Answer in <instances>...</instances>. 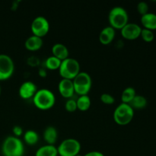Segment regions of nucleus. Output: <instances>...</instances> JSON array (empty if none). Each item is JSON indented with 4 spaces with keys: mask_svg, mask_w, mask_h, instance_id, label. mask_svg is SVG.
Instances as JSON below:
<instances>
[{
    "mask_svg": "<svg viewBox=\"0 0 156 156\" xmlns=\"http://www.w3.org/2000/svg\"><path fill=\"white\" fill-rule=\"evenodd\" d=\"M33 101L35 106L40 110L50 109L56 102V98L53 91L47 88L37 89L33 97Z\"/></svg>",
    "mask_w": 156,
    "mask_h": 156,
    "instance_id": "nucleus-1",
    "label": "nucleus"
},
{
    "mask_svg": "<svg viewBox=\"0 0 156 156\" xmlns=\"http://www.w3.org/2000/svg\"><path fill=\"white\" fill-rule=\"evenodd\" d=\"M2 152L4 156H22L24 145L18 137L9 136L3 141Z\"/></svg>",
    "mask_w": 156,
    "mask_h": 156,
    "instance_id": "nucleus-2",
    "label": "nucleus"
},
{
    "mask_svg": "<svg viewBox=\"0 0 156 156\" xmlns=\"http://www.w3.org/2000/svg\"><path fill=\"white\" fill-rule=\"evenodd\" d=\"M128 13L124 8L115 6L113 8L108 15L110 26L114 29H121L128 23Z\"/></svg>",
    "mask_w": 156,
    "mask_h": 156,
    "instance_id": "nucleus-3",
    "label": "nucleus"
},
{
    "mask_svg": "<svg viewBox=\"0 0 156 156\" xmlns=\"http://www.w3.org/2000/svg\"><path fill=\"white\" fill-rule=\"evenodd\" d=\"M59 72L62 79L73 80L80 73V64L77 59L68 57L61 62Z\"/></svg>",
    "mask_w": 156,
    "mask_h": 156,
    "instance_id": "nucleus-4",
    "label": "nucleus"
},
{
    "mask_svg": "<svg viewBox=\"0 0 156 156\" xmlns=\"http://www.w3.org/2000/svg\"><path fill=\"white\" fill-rule=\"evenodd\" d=\"M134 110L129 104L121 103L116 108L114 112V120L117 124L124 126L132 121Z\"/></svg>",
    "mask_w": 156,
    "mask_h": 156,
    "instance_id": "nucleus-5",
    "label": "nucleus"
},
{
    "mask_svg": "<svg viewBox=\"0 0 156 156\" xmlns=\"http://www.w3.org/2000/svg\"><path fill=\"white\" fill-rule=\"evenodd\" d=\"M75 92L79 95H86L91 88V78L88 73L85 72H80L73 79Z\"/></svg>",
    "mask_w": 156,
    "mask_h": 156,
    "instance_id": "nucleus-6",
    "label": "nucleus"
},
{
    "mask_svg": "<svg viewBox=\"0 0 156 156\" xmlns=\"http://www.w3.org/2000/svg\"><path fill=\"white\" fill-rule=\"evenodd\" d=\"M81 150V144L77 140L66 139L57 147L58 155L60 156H76Z\"/></svg>",
    "mask_w": 156,
    "mask_h": 156,
    "instance_id": "nucleus-7",
    "label": "nucleus"
},
{
    "mask_svg": "<svg viewBox=\"0 0 156 156\" xmlns=\"http://www.w3.org/2000/svg\"><path fill=\"white\" fill-rule=\"evenodd\" d=\"M30 29L33 35L42 38L47 34L50 30V24L45 17L37 16L33 20L30 24Z\"/></svg>",
    "mask_w": 156,
    "mask_h": 156,
    "instance_id": "nucleus-8",
    "label": "nucleus"
},
{
    "mask_svg": "<svg viewBox=\"0 0 156 156\" xmlns=\"http://www.w3.org/2000/svg\"><path fill=\"white\" fill-rule=\"evenodd\" d=\"M15 64L12 58L6 54H0V81L6 80L12 76Z\"/></svg>",
    "mask_w": 156,
    "mask_h": 156,
    "instance_id": "nucleus-9",
    "label": "nucleus"
},
{
    "mask_svg": "<svg viewBox=\"0 0 156 156\" xmlns=\"http://www.w3.org/2000/svg\"><path fill=\"white\" fill-rule=\"evenodd\" d=\"M142 27L136 23L128 22L123 28L120 29L121 34L125 39L135 40L140 37Z\"/></svg>",
    "mask_w": 156,
    "mask_h": 156,
    "instance_id": "nucleus-10",
    "label": "nucleus"
},
{
    "mask_svg": "<svg viewBox=\"0 0 156 156\" xmlns=\"http://www.w3.org/2000/svg\"><path fill=\"white\" fill-rule=\"evenodd\" d=\"M37 91V88L34 82L30 81H26L21 85L18 93L20 97L22 99H29L34 96Z\"/></svg>",
    "mask_w": 156,
    "mask_h": 156,
    "instance_id": "nucleus-11",
    "label": "nucleus"
},
{
    "mask_svg": "<svg viewBox=\"0 0 156 156\" xmlns=\"http://www.w3.org/2000/svg\"><path fill=\"white\" fill-rule=\"evenodd\" d=\"M58 89L61 95L66 98H70L75 93L74 85L73 80L66 79H62L58 85Z\"/></svg>",
    "mask_w": 156,
    "mask_h": 156,
    "instance_id": "nucleus-12",
    "label": "nucleus"
},
{
    "mask_svg": "<svg viewBox=\"0 0 156 156\" xmlns=\"http://www.w3.org/2000/svg\"><path fill=\"white\" fill-rule=\"evenodd\" d=\"M115 34V29L113 28L112 27L108 26V27H104L101 30L100 34H99V41L101 44L104 45H108L114 41Z\"/></svg>",
    "mask_w": 156,
    "mask_h": 156,
    "instance_id": "nucleus-13",
    "label": "nucleus"
},
{
    "mask_svg": "<svg viewBox=\"0 0 156 156\" xmlns=\"http://www.w3.org/2000/svg\"><path fill=\"white\" fill-rule=\"evenodd\" d=\"M52 53H53V56L62 61L69 57V52L66 46L64 45L63 44L56 43L53 44L52 47Z\"/></svg>",
    "mask_w": 156,
    "mask_h": 156,
    "instance_id": "nucleus-14",
    "label": "nucleus"
},
{
    "mask_svg": "<svg viewBox=\"0 0 156 156\" xmlns=\"http://www.w3.org/2000/svg\"><path fill=\"white\" fill-rule=\"evenodd\" d=\"M24 46H25V48L27 50L37 51V50H40L42 47L43 40L41 37L32 35V36L29 37L26 40L25 43H24Z\"/></svg>",
    "mask_w": 156,
    "mask_h": 156,
    "instance_id": "nucleus-15",
    "label": "nucleus"
},
{
    "mask_svg": "<svg viewBox=\"0 0 156 156\" xmlns=\"http://www.w3.org/2000/svg\"><path fill=\"white\" fill-rule=\"evenodd\" d=\"M141 23L144 28L153 30L156 29V14L148 12L146 15H142Z\"/></svg>",
    "mask_w": 156,
    "mask_h": 156,
    "instance_id": "nucleus-16",
    "label": "nucleus"
},
{
    "mask_svg": "<svg viewBox=\"0 0 156 156\" xmlns=\"http://www.w3.org/2000/svg\"><path fill=\"white\" fill-rule=\"evenodd\" d=\"M57 130L53 126H47L44 132V140L47 145H53L57 140Z\"/></svg>",
    "mask_w": 156,
    "mask_h": 156,
    "instance_id": "nucleus-17",
    "label": "nucleus"
},
{
    "mask_svg": "<svg viewBox=\"0 0 156 156\" xmlns=\"http://www.w3.org/2000/svg\"><path fill=\"white\" fill-rule=\"evenodd\" d=\"M57 148L53 145H45L37 150L35 156H57Z\"/></svg>",
    "mask_w": 156,
    "mask_h": 156,
    "instance_id": "nucleus-18",
    "label": "nucleus"
},
{
    "mask_svg": "<svg viewBox=\"0 0 156 156\" xmlns=\"http://www.w3.org/2000/svg\"><path fill=\"white\" fill-rule=\"evenodd\" d=\"M129 105H130V107L133 110H140L146 108V105H147V100H146V98L144 96L136 94V95L134 97V98L131 101V102Z\"/></svg>",
    "mask_w": 156,
    "mask_h": 156,
    "instance_id": "nucleus-19",
    "label": "nucleus"
},
{
    "mask_svg": "<svg viewBox=\"0 0 156 156\" xmlns=\"http://www.w3.org/2000/svg\"><path fill=\"white\" fill-rule=\"evenodd\" d=\"M76 104H77V109L81 111H86L91 106V99L88 94L81 95L76 101Z\"/></svg>",
    "mask_w": 156,
    "mask_h": 156,
    "instance_id": "nucleus-20",
    "label": "nucleus"
},
{
    "mask_svg": "<svg viewBox=\"0 0 156 156\" xmlns=\"http://www.w3.org/2000/svg\"><path fill=\"white\" fill-rule=\"evenodd\" d=\"M136 95V93L135 88H133V87H127L122 92V103L129 104Z\"/></svg>",
    "mask_w": 156,
    "mask_h": 156,
    "instance_id": "nucleus-21",
    "label": "nucleus"
},
{
    "mask_svg": "<svg viewBox=\"0 0 156 156\" xmlns=\"http://www.w3.org/2000/svg\"><path fill=\"white\" fill-rule=\"evenodd\" d=\"M24 140L27 144L30 145V146H33V145L37 144L39 140V136H38L37 133L35 132L34 130H27L24 133Z\"/></svg>",
    "mask_w": 156,
    "mask_h": 156,
    "instance_id": "nucleus-22",
    "label": "nucleus"
},
{
    "mask_svg": "<svg viewBox=\"0 0 156 156\" xmlns=\"http://www.w3.org/2000/svg\"><path fill=\"white\" fill-rule=\"evenodd\" d=\"M62 61L59 59L58 58L55 57L54 56H50L46 59L45 61V66L47 67L48 69L50 70H56L59 69V66Z\"/></svg>",
    "mask_w": 156,
    "mask_h": 156,
    "instance_id": "nucleus-23",
    "label": "nucleus"
},
{
    "mask_svg": "<svg viewBox=\"0 0 156 156\" xmlns=\"http://www.w3.org/2000/svg\"><path fill=\"white\" fill-rule=\"evenodd\" d=\"M140 37L143 38V40L146 42H152L155 37V34L152 30H149V29L143 28L142 29L141 34H140Z\"/></svg>",
    "mask_w": 156,
    "mask_h": 156,
    "instance_id": "nucleus-24",
    "label": "nucleus"
},
{
    "mask_svg": "<svg viewBox=\"0 0 156 156\" xmlns=\"http://www.w3.org/2000/svg\"><path fill=\"white\" fill-rule=\"evenodd\" d=\"M65 108L69 112H74L77 110V104L76 101L74 99H69L66 101L65 105Z\"/></svg>",
    "mask_w": 156,
    "mask_h": 156,
    "instance_id": "nucleus-25",
    "label": "nucleus"
},
{
    "mask_svg": "<svg viewBox=\"0 0 156 156\" xmlns=\"http://www.w3.org/2000/svg\"><path fill=\"white\" fill-rule=\"evenodd\" d=\"M101 101L105 105H113L115 101L114 96L108 93H104L101 95Z\"/></svg>",
    "mask_w": 156,
    "mask_h": 156,
    "instance_id": "nucleus-26",
    "label": "nucleus"
},
{
    "mask_svg": "<svg viewBox=\"0 0 156 156\" xmlns=\"http://www.w3.org/2000/svg\"><path fill=\"white\" fill-rule=\"evenodd\" d=\"M137 11L141 15H146L149 12V5L146 2H140L137 5Z\"/></svg>",
    "mask_w": 156,
    "mask_h": 156,
    "instance_id": "nucleus-27",
    "label": "nucleus"
},
{
    "mask_svg": "<svg viewBox=\"0 0 156 156\" xmlns=\"http://www.w3.org/2000/svg\"><path fill=\"white\" fill-rule=\"evenodd\" d=\"M12 132L15 134V136L18 137L23 134V129L20 126H15L12 129Z\"/></svg>",
    "mask_w": 156,
    "mask_h": 156,
    "instance_id": "nucleus-28",
    "label": "nucleus"
},
{
    "mask_svg": "<svg viewBox=\"0 0 156 156\" xmlns=\"http://www.w3.org/2000/svg\"><path fill=\"white\" fill-rule=\"evenodd\" d=\"M83 156H105L104 154L101 152H98V151H92V152H89L86 153Z\"/></svg>",
    "mask_w": 156,
    "mask_h": 156,
    "instance_id": "nucleus-29",
    "label": "nucleus"
},
{
    "mask_svg": "<svg viewBox=\"0 0 156 156\" xmlns=\"http://www.w3.org/2000/svg\"><path fill=\"white\" fill-rule=\"evenodd\" d=\"M39 74H40V76H46V75H47V74H46L45 70L43 69H40Z\"/></svg>",
    "mask_w": 156,
    "mask_h": 156,
    "instance_id": "nucleus-30",
    "label": "nucleus"
},
{
    "mask_svg": "<svg viewBox=\"0 0 156 156\" xmlns=\"http://www.w3.org/2000/svg\"><path fill=\"white\" fill-rule=\"evenodd\" d=\"M0 94H1V87H0Z\"/></svg>",
    "mask_w": 156,
    "mask_h": 156,
    "instance_id": "nucleus-31",
    "label": "nucleus"
},
{
    "mask_svg": "<svg viewBox=\"0 0 156 156\" xmlns=\"http://www.w3.org/2000/svg\"><path fill=\"white\" fill-rule=\"evenodd\" d=\"M76 156H82V155H79H79H76Z\"/></svg>",
    "mask_w": 156,
    "mask_h": 156,
    "instance_id": "nucleus-32",
    "label": "nucleus"
}]
</instances>
